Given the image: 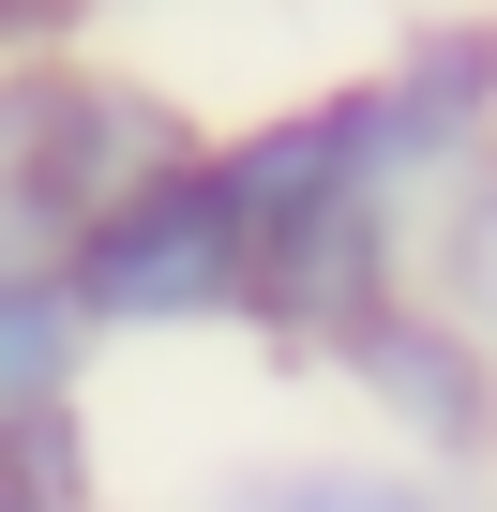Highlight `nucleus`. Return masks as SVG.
Instances as JSON below:
<instances>
[{"label": "nucleus", "mask_w": 497, "mask_h": 512, "mask_svg": "<svg viewBox=\"0 0 497 512\" xmlns=\"http://www.w3.org/2000/svg\"><path fill=\"white\" fill-rule=\"evenodd\" d=\"M226 512H467V497H452L437 467H347V452H332V467H257Z\"/></svg>", "instance_id": "39448f33"}, {"label": "nucleus", "mask_w": 497, "mask_h": 512, "mask_svg": "<svg viewBox=\"0 0 497 512\" xmlns=\"http://www.w3.org/2000/svg\"><path fill=\"white\" fill-rule=\"evenodd\" d=\"M211 166L257 226V332L332 362L377 302H407V196L377 166V91H317L287 121H241Z\"/></svg>", "instance_id": "f257e3e1"}, {"label": "nucleus", "mask_w": 497, "mask_h": 512, "mask_svg": "<svg viewBox=\"0 0 497 512\" xmlns=\"http://www.w3.org/2000/svg\"><path fill=\"white\" fill-rule=\"evenodd\" d=\"M437 272H452V317L497 347V166L452 196V226H437Z\"/></svg>", "instance_id": "423d86ee"}, {"label": "nucleus", "mask_w": 497, "mask_h": 512, "mask_svg": "<svg viewBox=\"0 0 497 512\" xmlns=\"http://www.w3.org/2000/svg\"><path fill=\"white\" fill-rule=\"evenodd\" d=\"M332 377H347L422 467H482V452H497V347H482L452 302H422V287L377 302V317L332 347Z\"/></svg>", "instance_id": "7ed1b4c3"}, {"label": "nucleus", "mask_w": 497, "mask_h": 512, "mask_svg": "<svg viewBox=\"0 0 497 512\" xmlns=\"http://www.w3.org/2000/svg\"><path fill=\"white\" fill-rule=\"evenodd\" d=\"M61 287H76L91 332H226V317H257V226H241V196H226L211 151H181L106 226H76Z\"/></svg>", "instance_id": "f03ea898"}, {"label": "nucleus", "mask_w": 497, "mask_h": 512, "mask_svg": "<svg viewBox=\"0 0 497 512\" xmlns=\"http://www.w3.org/2000/svg\"><path fill=\"white\" fill-rule=\"evenodd\" d=\"M76 377H91V317H76V287L0 256V437H16V422H61Z\"/></svg>", "instance_id": "20e7f679"}, {"label": "nucleus", "mask_w": 497, "mask_h": 512, "mask_svg": "<svg viewBox=\"0 0 497 512\" xmlns=\"http://www.w3.org/2000/svg\"><path fill=\"white\" fill-rule=\"evenodd\" d=\"M0 512H31V497H16V482H0Z\"/></svg>", "instance_id": "0eeeda50"}]
</instances>
